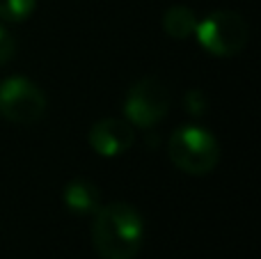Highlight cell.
Listing matches in <instances>:
<instances>
[{"instance_id":"obj_9","label":"cell","mask_w":261,"mask_h":259,"mask_svg":"<svg viewBox=\"0 0 261 259\" xmlns=\"http://www.w3.org/2000/svg\"><path fill=\"white\" fill-rule=\"evenodd\" d=\"M37 0H0V21L21 23L35 12Z\"/></svg>"},{"instance_id":"obj_11","label":"cell","mask_w":261,"mask_h":259,"mask_svg":"<svg viewBox=\"0 0 261 259\" xmlns=\"http://www.w3.org/2000/svg\"><path fill=\"white\" fill-rule=\"evenodd\" d=\"M14 53H16V41H14L12 32L7 28L0 25V67L7 64L14 58Z\"/></svg>"},{"instance_id":"obj_3","label":"cell","mask_w":261,"mask_h":259,"mask_svg":"<svg viewBox=\"0 0 261 259\" xmlns=\"http://www.w3.org/2000/svg\"><path fill=\"white\" fill-rule=\"evenodd\" d=\"M195 37L206 53L216 55V58H231L245 48L250 30L241 14L231 12V9H218V12L208 14L206 18L197 21Z\"/></svg>"},{"instance_id":"obj_8","label":"cell","mask_w":261,"mask_h":259,"mask_svg":"<svg viewBox=\"0 0 261 259\" xmlns=\"http://www.w3.org/2000/svg\"><path fill=\"white\" fill-rule=\"evenodd\" d=\"M199 18L195 16V12L186 5H172L165 14H163V30L172 37V39H188L190 35H195Z\"/></svg>"},{"instance_id":"obj_10","label":"cell","mask_w":261,"mask_h":259,"mask_svg":"<svg viewBox=\"0 0 261 259\" xmlns=\"http://www.w3.org/2000/svg\"><path fill=\"white\" fill-rule=\"evenodd\" d=\"M184 106H186V110H188V115L202 117V115L208 110V99L202 90H188L184 96Z\"/></svg>"},{"instance_id":"obj_7","label":"cell","mask_w":261,"mask_h":259,"mask_svg":"<svg viewBox=\"0 0 261 259\" xmlns=\"http://www.w3.org/2000/svg\"><path fill=\"white\" fill-rule=\"evenodd\" d=\"M62 200L69 211H73L78 216H87L94 214L101 206V193L87 179H71L62 191Z\"/></svg>"},{"instance_id":"obj_6","label":"cell","mask_w":261,"mask_h":259,"mask_svg":"<svg viewBox=\"0 0 261 259\" xmlns=\"http://www.w3.org/2000/svg\"><path fill=\"white\" fill-rule=\"evenodd\" d=\"M87 140H90V147L96 151V154L119 156L133 147L135 131H133V124H128L126 119L106 117L90 128Z\"/></svg>"},{"instance_id":"obj_4","label":"cell","mask_w":261,"mask_h":259,"mask_svg":"<svg viewBox=\"0 0 261 259\" xmlns=\"http://www.w3.org/2000/svg\"><path fill=\"white\" fill-rule=\"evenodd\" d=\"M170 90L156 76H144L130 85L126 101H124V115L126 122L138 128H151L161 122L170 110Z\"/></svg>"},{"instance_id":"obj_2","label":"cell","mask_w":261,"mask_h":259,"mask_svg":"<svg viewBox=\"0 0 261 259\" xmlns=\"http://www.w3.org/2000/svg\"><path fill=\"white\" fill-rule=\"evenodd\" d=\"M170 161L186 174H208L220 161V145L216 136L202 126H179L167 142Z\"/></svg>"},{"instance_id":"obj_1","label":"cell","mask_w":261,"mask_h":259,"mask_svg":"<svg viewBox=\"0 0 261 259\" xmlns=\"http://www.w3.org/2000/svg\"><path fill=\"white\" fill-rule=\"evenodd\" d=\"M92 243L101 259H133L144 243V220L135 206L110 202L94 211Z\"/></svg>"},{"instance_id":"obj_5","label":"cell","mask_w":261,"mask_h":259,"mask_svg":"<svg viewBox=\"0 0 261 259\" xmlns=\"http://www.w3.org/2000/svg\"><path fill=\"white\" fill-rule=\"evenodd\" d=\"M46 113V94L25 76H9L0 83V115L14 124H35Z\"/></svg>"}]
</instances>
